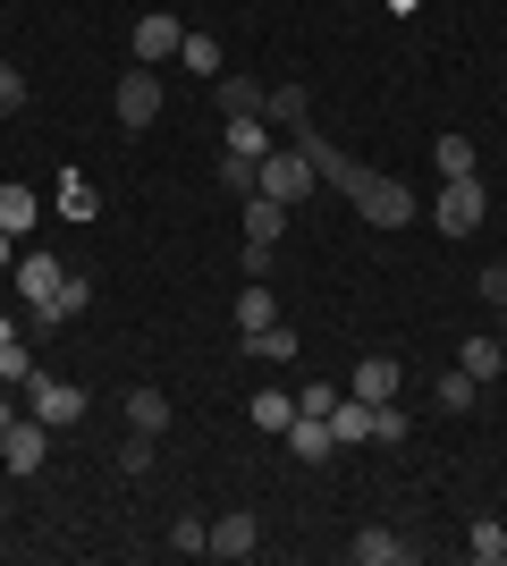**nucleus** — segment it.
Listing matches in <instances>:
<instances>
[{"instance_id": "nucleus-3", "label": "nucleus", "mask_w": 507, "mask_h": 566, "mask_svg": "<svg viewBox=\"0 0 507 566\" xmlns=\"http://www.w3.org/2000/svg\"><path fill=\"white\" fill-rule=\"evenodd\" d=\"M483 212H490L483 169H474V178H440V195H432V220H440V237H474V229H483Z\"/></svg>"}, {"instance_id": "nucleus-25", "label": "nucleus", "mask_w": 507, "mask_h": 566, "mask_svg": "<svg viewBox=\"0 0 507 566\" xmlns=\"http://www.w3.org/2000/svg\"><path fill=\"white\" fill-rule=\"evenodd\" d=\"M432 161L440 178H474V136H432Z\"/></svg>"}, {"instance_id": "nucleus-16", "label": "nucleus", "mask_w": 507, "mask_h": 566, "mask_svg": "<svg viewBox=\"0 0 507 566\" xmlns=\"http://www.w3.org/2000/svg\"><path fill=\"white\" fill-rule=\"evenodd\" d=\"M288 237V203H271V195H245V245H279Z\"/></svg>"}, {"instance_id": "nucleus-2", "label": "nucleus", "mask_w": 507, "mask_h": 566, "mask_svg": "<svg viewBox=\"0 0 507 566\" xmlns=\"http://www.w3.org/2000/svg\"><path fill=\"white\" fill-rule=\"evenodd\" d=\"M321 178H314V161L296 153V144H271L263 161H254V195H271V203H305Z\"/></svg>"}, {"instance_id": "nucleus-28", "label": "nucleus", "mask_w": 507, "mask_h": 566, "mask_svg": "<svg viewBox=\"0 0 507 566\" xmlns=\"http://www.w3.org/2000/svg\"><path fill=\"white\" fill-rule=\"evenodd\" d=\"M245 347L263 355V364H288V355H296V331H288V322H271V331H254Z\"/></svg>"}, {"instance_id": "nucleus-10", "label": "nucleus", "mask_w": 507, "mask_h": 566, "mask_svg": "<svg viewBox=\"0 0 507 566\" xmlns=\"http://www.w3.org/2000/svg\"><path fill=\"white\" fill-rule=\"evenodd\" d=\"M178 43H187V25L169 18V9H152V18H136V60H145V69H161V60H178Z\"/></svg>"}, {"instance_id": "nucleus-33", "label": "nucleus", "mask_w": 507, "mask_h": 566, "mask_svg": "<svg viewBox=\"0 0 507 566\" xmlns=\"http://www.w3.org/2000/svg\"><path fill=\"white\" fill-rule=\"evenodd\" d=\"M119 473H152V431H127L119 440Z\"/></svg>"}, {"instance_id": "nucleus-26", "label": "nucleus", "mask_w": 507, "mask_h": 566, "mask_svg": "<svg viewBox=\"0 0 507 566\" xmlns=\"http://www.w3.org/2000/svg\"><path fill=\"white\" fill-rule=\"evenodd\" d=\"M288 423H296L288 389H254V431H288Z\"/></svg>"}, {"instance_id": "nucleus-14", "label": "nucleus", "mask_w": 507, "mask_h": 566, "mask_svg": "<svg viewBox=\"0 0 507 566\" xmlns=\"http://www.w3.org/2000/svg\"><path fill=\"white\" fill-rule=\"evenodd\" d=\"M279 440H288V457H305V465H321V457L338 449V440H330V423H321V415H305V406H296V423L279 431Z\"/></svg>"}, {"instance_id": "nucleus-19", "label": "nucleus", "mask_w": 507, "mask_h": 566, "mask_svg": "<svg viewBox=\"0 0 507 566\" xmlns=\"http://www.w3.org/2000/svg\"><path fill=\"white\" fill-rule=\"evenodd\" d=\"M271 322H279V296H271L263 280H245V296H237V331L254 338V331H271Z\"/></svg>"}, {"instance_id": "nucleus-12", "label": "nucleus", "mask_w": 507, "mask_h": 566, "mask_svg": "<svg viewBox=\"0 0 507 566\" xmlns=\"http://www.w3.org/2000/svg\"><path fill=\"white\" fill-rule=\"evenodd\" d=\"M212 85H220V118H263V94H271L263 76H237V69H229V76H212Z\"/></svg>"}, {"instance_id": "nucleus-39", "label": "nucleus", "mask_w": 507, "mask_h": 566, "mask_svg": "<svg viewBox=\"0 0 507 566\" xmlns=\"http://www.w3.org/2000/svg\"><path fill=\"white\" fill-rule=\"evenodd\" d=\"M9 338H18V322H9V313H0V347H9Z\"/></svg>"}, {"instance_id": "nucleus-24", "label": "nucleus", "mask_w": 507, "mask_h": 566, "mask_svg": "<svg viewBox=\"0 0 507 566\" xmlns=\"http://www.w3.org/2000/svg\"><path fill=\"white\" fill-rule=\"evenodd\" d=\"M432 398L448 406V415H474V398H483V380H474V373L457 364V373H440V389H432Z\"/></svg>"}, {"instance_id": "nucleus-8", "label": "nucleus", "mask_w": 507, "mask_h": 566, "mask_svg": "<svg viewBox=\"0 0 507 566\" xmlns=\"http://www.w3.org/2000/svg\"><path fill=\"white\" fill-rule=\"evenodd\" d=\"M398 389H406L398 355H363V364H356V380H347V398H363V406H389Z\"/></svg>"}, {"instance_id": "nucleus-23", "label": "nucleus", "mask_w": 507, "mask_h": 566, "mask_svg": "<svg viewBox=\"0 0 507 566\" xmlns=\"http://www.w3.org/2000/svg\"><path fill=\"white\" fill-rule=\"evenodd\" d=\"M220 136H229V153H245V161H263L271 144H279V136H271V118H229Z\"/></svg>"}, {"instance_id": "nucleus-32", "label": "nucleus", "mask_w": 507, "mask_h": 566, "mask_svg": "<svg viewBox=\"0 0 507 566\" xmlns=\"http://www.w3.org/2000/svg\"><path fill=\"white\" fill-rule=\"evenodd\" d=\"M220 187L245 203V195H254V161H245V153H220Z\"/></svg>"}, {"instance_id": "nucleus-4", "label": "nucleus", "mask_w": 507, "mask_h": 566, "mask_svg": "<svg viewBox=\"0 0 507 566\" xmlns=\"http://www.w3.org/2000/svg\"><path fill=\"white\" fill-rule=\"evenodd\" d=\"M152 118H161V69L136 60V69H119V127H127V136H145Z\"/></svg>"}, {"instance_id": "nucleus-6", "label": "nucleus", "mask_w": 507, "mask_h": 566, "mask_svg": "<svg viewBox=\"0 0 507 566\" xmlns=\"http://www.w3.org/2000/svg\"><path fill=\"white\" fill-rule=\"evenodd\" d=\"M18 296L34 305V322H51V305H60V280H68V262H51V254H18Z\"/></svg>"}, {"instance_id": "nucleus-37", "label": "nucleus", "mask_w": 507, "mask_h": 566, "mask_svg": "<svg viewBox=\"0 0 507 566\" xmlns=\"http://www.w3.org/2000/svg\"><path fill=\"white\" fill-rule=\"evenodd\" d=\"M0 271H18V237L0 229Z\"/></svg>"}, {"instance_id": "nucleus-36", "label": "nucleus", "mask_w": 507, "mask_h": 566, "mask_svg": "<svg viewBox=\"0 0 507 566\" xmlns=\"http://www.w3.org/2000/svg\"><path fill=\"white\" fill-rule=\"evenodd\" d=\"M169 542L187 549V558H203V542H212V524H194V516H178V533H169Z\"/></svg>"}, {"instance_id": "nucleus-1", "label": "nucleus", "mask_w": 507, "mask_h": 566, "mask_svg": "<svg viewBox=\"0 0 507 566\" xmlns=\"http://www.w3.org/2000/svg\"><path fill=\"white\" fill-rule=\"evenodd\" d=\"M288 144L305 153V161H314V178H330V187L347 195V203H356L363 220H372V229H406V220H414V195L398 187V178H372L363 161H347L338 144H321V127H314V118H305V127H296Z\"/></svg>"}, {"instance_id": "nucleus-15", "label": "nucleus", "mask_w": 507, "mask_h": 566, "mask_svg": "<svg viewBox=\"0 0 507 566\" xmlns=\"http://www.w3.org/2000/svg\"><path fill=\"white\" fill-rule=\"evenodd\" d=\"M263 118H271V127H288V136H296V127L314 118V94H305V85H296V76H288V85H271V94H263Z\"/></svg>"}, {"instance_id": "nucleus-13", "label": "nucleus", "mask_w": 507, "mask_h": 566, "mask_svg": "<svg viewBox=\"0 0 507 566\" xmlns=\"http://www.w3.org/2000/svg\"><path fill=\"white\" fill-rule=\"evenodd\" d=\"M321 423H330L338 449H363V440H372V406H363V398H330V415H321Z\"/></svg>"}, {"instance_id": "nucleus-20", "label": "nucleus", "mask_w": 507, "mask_h": 566, "mask_svg": "<svg viewBox=\"0 0 507 566\" xmlns=\"http://www.w3.org/2000/svg\"><path fill=\"white\" fill-rule=\"evenodd\" d=\"M127 431H152V440L169 431V398L161 389H127Z\"/></svg>"}, {"instance_id": "nucleus-27", "label": "nucleus", "mask_w": 507, "mask_h": 566, "mask_svg": "<svg viewBox=\"0 0 507 566\" xmlns=\"http://www.w3.org/2000/svg\"><path fill=\"white\" fill-rule=\"evenodd\" d=\"M76 313H94V280H85V271H68V280H60V305H51V322H76Z\"/></svg>"}, {"instance_id": "nucleus-18", "label": "nucleus", "mask_w": 507, "mask_h": 566, "mask_svg": "<svg viewBox=\"0 0 507 566\" xmlns=\"http://www.w3.org/2000/svg\"><path fill=\"white\" fill-rule=\"evenodd\" d=\"M34 220H43V195H34V187H0V229L25 237Z\"/></svg>"}, {"instance_id": "nucleus-35", "label": "nucleus", "mask_w": 507, "mask_h": 566, "mask_svg": "<svg viewBox=\"0 0 507 566\" xmlns=\"http://www.w3.org/2000/svg\"><path fill=\"white\" fill-rule=\"evenodd\" d=\"M483 305L507 322V262H490V271H483Z\"/></svg>"}, {"instance_id": "nucleus-11", "label": "nucleus", "mask_w": 507, "mask_h": 566, "mask_svg": "<svg viewBox=\"0 0 507 566\" xmlns=\"http://www.w3.org/2000/svg\"><path fill=\"white\" fill-rule=\"evenodd\" d=\"M347 558H356V566H406L414 542H406V533H389V524H363L356 542H347Z\"/></svg>"}, {"instance_id": "nucleus-38", "label": "nucleus", "mask_w": 507, "mask_h": 566, "mask_svg": "<svg viewBox=\"0 0 507 566\" xmlns=\"http://www.w3.org/2000/svg\"><path fill=\"white\" fill-rule=\"evenodd\" d=\"M18 415H25V406H9V398H0V431H9V423H18Z\"/></svg>"}, {"instance_id": "nucleus-5", "label": "nucleus", "mask_w": 507, "mask_h": 566, "mask_svg": "<svg viewBox=\"0 0 507 566\" xmlns=\"http://www.w3.org/2000/svg\"><path fill=\"white\" fill-rule=\"evenodd\" d=\"M25 415H43L51 431H68V423H85V389H76V380L34 373V380H25Z\"/></svg>"}, {"instance_id": "nucleus-17", "label": "nucleus", "mask_w": 507, "mask_h": 566, "mask_svg": "<svg viewBox=\"0 0 507 566\" xmlns=\"http://www.w3.org/2000/svg\"><path fill=\"white\" fill-rule=\"evenodd\" d=\"M51 212H60V220H94V212H102L94 178H85V169H68V178H60V203H51Z\"/></svg>"}, {"instance_id": "nucleus-30", "label": "nucleus", "mask_w": 507, "mask_h": 566, "mask_svg": "<svg viewBox=\"0 0 507 566\" xmlns=\"http://www.w3.org/2000/svg\"><path fill=\"white\" fill-rule=\"evenodd\" d=\"M25 380H34V355H25V338H9L0 347V389H25Z\"/></svg>"}, {"instance_id": "nucleus-29", "label": "nucleus", "mask_w": 507, "mask_h": 566, "mask_svg": "<svg viewBox=\"0 0 507 566\" xmlns=\"http://www.w3.org/2000/svg\"><path fill=\"white\" fill-rule=\"evenodd\" d=\"M178 60H187L194 76H229V69H220V43H212V34H187V43H178Z\"/></svg>"}, {"instance_id": "nucleus-34", "label": "nucleus", "mask_w": 507, "mask_h": 566, "mask_svg": "<svg viewBox=\"0 0 507 566\" xmlns=\"http://www.w3.org/2000/svg\"><path fill=\"white\" fill-rule=\"evenodd\" d=\"M18 111H25V76L0 60V118H18Z\"/></svg>"}, {"instance_id": "nucleus-9", "label": "nucleus", "mask_w": 507, "mask_h": 566, "mask_svg": "<svg viewBox=\"0 0 507 566\" xmlns=\"http://www.w3.org/2000/svg\"><path fill=\"white\" fill-rule=\"evenodd\" d=\"M263 549V524L245 516V507H229V516L212 524V542H203V558H254Z\"/></svg>"}, {"instance_id": "nucleus-22", "label": "nucleus", "mask_w": 507, "mask_h": 566, "mask_svg": "<svg viewBox=\"0 0 507 566\" xmlns=\"http://www.w3.org/2000/svg\"><path fill=\"white\" fill-rule=\"evenodd\" d=\"M465 549H474L483 566H507V524L499 516H474V524H465Z\"/></svg>"}, {"instance_id": "nucleus-7", "label": "nucleus", "mask_w": 507, "mask_h": 566, "mask_svg": "<svg viewBox=\"0 0 507 566\" xmlns=\"http://www.w3.org/2000/svg\"><path fill=\"white\" fill-rule=\"evenodd\" d=\"M43 457H51V423L43 415H18V423L0 431V465L9 473H43Z\"/></svg>"}, {"instance_id": "nucleus-31", "label": "nucleus", "mask_w": 507, "mask_h": 566, "mask_svg": "<svg viewBox=\"0 0 507 566\" xmlns=\"http://www.w3.org/2000/svg\"><path fill=\"white\" fill-rule=\"evenodd\" d=\"M372 440H381V449H398V440H406V406H398V398L372 406Z\"/></svg>"}, {"instance_id": "nucleus-21", "label": "nucleus", "mask_w": 507, "mask_h": 566, "mask_svg": "<svg viewBox=\"0 0 507 566\" xmlns=\"http://www.w3.org/2000/svg\"><path fill=\"white\" fill-rule=\"evenodd\" d=\"M457 364H465L474 380H499V373H507V338H465Z\"/></svg>"}]
</instances>
